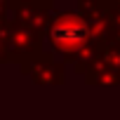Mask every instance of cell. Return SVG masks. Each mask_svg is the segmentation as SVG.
I'll use <instances>...</instances> for the list:
<instances>
[{
    "instance_id": "1",
    "label": "cell",
    "mask_w": 120,
    "mask_h": 120,
    "mask_svg": "<svg viewBox=\"0 0 120 120\" xmlns=\"http://www.w3.org/2000/svg\"><path fill=\"white\" fill-rule=\"evenodd\" d=\"M54 35L59 40H78V38L85 35V28L80 24H59L56 31H54Z\"/></svg>"
}]
</instances>
